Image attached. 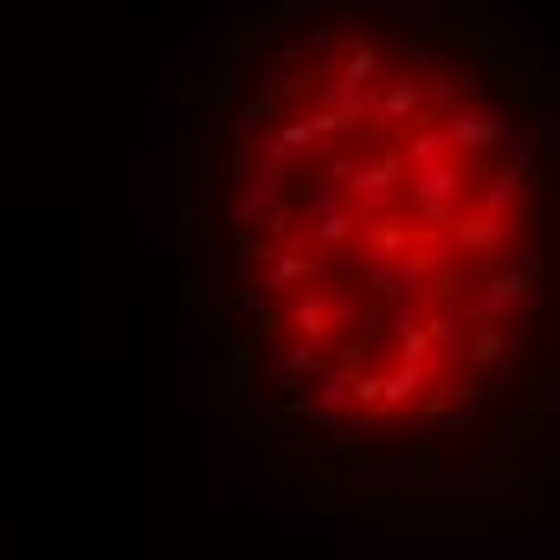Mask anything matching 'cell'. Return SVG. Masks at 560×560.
<instances>
[{
  "mask_svg": "<svg viewBox=\"0 0 560 560\" xmlns=\"http://www.w3.org/2000/svg\"><path fill=\"white\" fill-rule=\"evenodd\" d=\"M225 432L290 515L477 535L560 477V78L509 26L290 0L187 97Z\"/></svg>",
  "mask_w": 560,
  "mask_h": 560,
  "instance_id": "cell-1",
  "label": "cell"
}]
</instances>
